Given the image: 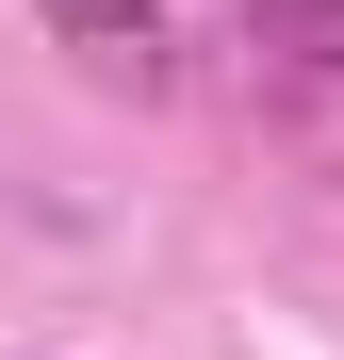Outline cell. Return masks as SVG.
<instances>
[{
    "instance_id": "2",
    "label": "cell",
    "mask_w": 344,
    "mask_h": 360,
    "mask_svg": "<svg viewBox=\"0 0 344 360\" xmlns=\"http://www.w3.org/2000/svg\"><path fill=\"white\" fill-rule=\"evenodd\" d=\"M246 33L279 49V66H312V82H344V0H262Z\"/></svg>"
},
{
    "instance_id": "1",
    "label": "cell",
    "mask_w": 344,
    "mask_h": 360,
    "mask_svg": "<svg viewBox=\"0 0 344 360\" xmlns=\"http://www.w3.org/2000/svg\"><path fill=\"white\" fill-rule=\"evenodd\" d=\"M33 17H49V49H82L115 82H148V49H164V0H33Z\"/></svg>"
}]
</instances>
